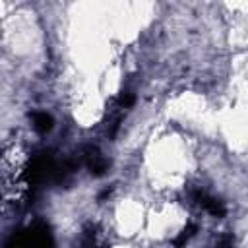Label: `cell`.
Masks as SVG:
<instances>
[{
  "mask_svg": "<svg viewBox=\"0 0 248 248\" xmlns=\"http://www.w3.org/2000/svg\"><path fill=\"white\" fill-rule=\"evenodd\" d=\"M33 124L39 132H48L52 128V118L46 112H35L33 114Z\"/></svg>",
  "mask_w": 248,
  "mask_h": 248,
  "instance_id": "6da1fadb",
  "label": "cell"
},
{
  "mask_svg": "<svg viewBox=\"0 0 248 248\" xmlns=\"http://www.w3.org/2000/svg\"><path fill=\"white\" fill-rule=\"evenodd\" d=\"M87 165H89V169L91 170H95V172H103L105 170V167H107V163H105V159L93 149V151H89V155H87Z\"/></svg>",
  "mask_w": 248,
  "mask_h": 248,
  "instance_id": "7a4b0ae2",
  "label": "cell"
}]
</instances>
